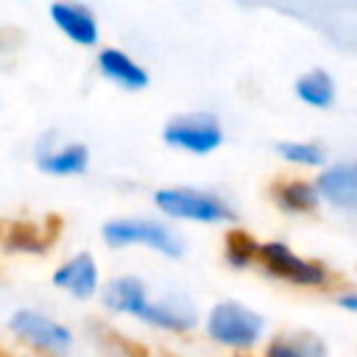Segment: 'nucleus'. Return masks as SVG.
<instances>
[{"label": "nucleus", "instance_id": "6", "mask_svg": "<svg viewBox=\"0 0 357 357\" xmlns=\"http://www.w3.org/2000/svg\"><path fill=\"white\" fill-rule=\"evenodd\" d=\"M8 326L20 340H25L28 346H33L36 351L50 354V357H61L73 346L70 329L36 310H17L8 321Z\"/></svg>", "mask_w": 357, "mask_h": 357}, {"label": "nucleus", "instance_id": "20", "mask_svg": "<svg viewBox=\"0 0 357 357\" xmlns=\"http://www.w3.org/2000/svg\"><path fill=\"white\" fill-rule=\"evenodd\" d=\"M337 304H340L343 310H349V312H357V290H354V293H343V296L337 298Z\"/></svg>", "mask_w": 357, "mask_h": 357}, {"label": "nucleus", "instance_id": "4", "mask_svg": "<svg viewBox=\"0 0 357 357\" xmlns=\"http://www.w3.org/2000/svg\"><path fill=\"white\" fill-rule=\"evenodd\" d=\"M259 262L265 265L268 273H273L290 284H298V287H324L329 282V271L321 262L298 257L290 245H284L279 240L262 243Z\"/></svg>", "mask_w": 357, "mask_h": 357}, {"label": "nucleus", "instance_id": "17", "mask_svg": "<svg viewBox=\"0 0 357 357\" xmlns=\"http://www.w3.org/2000/svg\"><path fill=\"white\" fill-rule=\"evenodd\" d=\"M259 248L262 243H257L248 231L243 229H231L226 234V248H223V257L231 268H248L254 259H259Z\"/></svg>", "mask_w": 357, "mask_h": 357}, {"label": "nucleus", "instance_id": "12", "mask_svg": "<svg viewBox=\"0 0 357 357\" xmlns=\"http://www.w3.org/2000/svg\"><path fill=\"white\" fill-rule=\"evenodd\" d=\"M148 301H151L148 290H145L142 279H137V276H117L103 290V304L112 312H126V315L142 318Z\"/></svg>", "mask_w": 357, "mask_h": 357}, {"label": "nucleus", "instance_id": "18", "mask_svg": "<svg viewBox=\"0 0 357 357\" xmlns=\"http://www.w3.org/2000/svg\"><path fill=\"white\" fill-rule=\"evenodd\" d=\"M6 248L42 254V251H47V237H42V231L33 223H11L6 231Z\"/></svg>", "mask_w": 357, "mask_h": 357}, {"label": "nucleus", "instance_id": "9", "mask_svg": "<svg viewBox=\"0 0 357 357\" xmlns=\"http://www.w3.org/2000/svg\"><path fill=\"white\" fill-rule=\"evenodd\" d=\"M98 282H100V273H98V262L92 254L81 251L75 254L73 259L61 262L56 271H53V284L75 298H89L95 290H98Z\"/></svg>", "mask_w": 357, "mask_h": 357}, {"label": "nucleus", "instance_id": "16", "mask_svg": "<svg viewBox=\"0 0 357 357\" xmlns=\"http://www.w3.org/2000/svg\"><path fill=\"white\" fill-rule=\"evenodd\" d=\"M296 95L307 106L326 109L335 100V81L324 70H310V73H304V75L296 78Z\"/></svg>", "mask_w": 357, "mask_h": 357}, {"label": "nucleus", "instance_id": "15", "mask_svg": "<svg viewBox=\"0 0 357 357\" xmlns=\"http://www.w3.org/2000/svg\"><path fill=\"white\" fill-rule=\"evenodd\" d=\"M271 195L273 201L284 209V212H310L315 209L318 204V187L310 184V181H301V178H284V181H276L271 187Z\"/></svg>", "mask_w": 357, "mask_h": 357}, {"label": "nucleus", "instance_id": "1", "mask_svg": "<svg viewBox=\"0 0 357 357\" xmlns=\"http://www.w3.org/2000/svg\"><path fill=\"white\" fill-rule=\"evenodd\" d=\"M103 240L112 245V248H126V245H145V248H153L165 257H181L184 254V243L181 237L165 226V223H156V220H148V218H120V220H109L103 223L100 229Z\"/></svg>", "mask_w": 357, "mask_h": 357}, {"label": "nucleus", "instance_id": "8", "mask_svg": "<svg viewBox=\"0 0 357 357\" xmlns=\"http://www.w3.org/2000/svg\"><path fill=\"white\" fill-rule=\"evenodd\" d=\"M321 198H326L332 206L346 209L357 215V162H343L326 167L315 181Z\"/></svg>", "mask_w": 357, "mask_h": 357}, {"label": "nucleus", "instance_id": "19", "mask_svg": "<svg viewBox=\"0 0 357 357\" xmlns=\"http://www.w3.org/2000/svg\"><path fill=\"white\" fill-rule=\"evenodd\" d=\"M276 153L293 165H301V167H318L326 162V153L321 145L315 142H296V139H287V142H279L276 145Z\"/></svg>", "mask_w": 357, "mask_h": 357}, {"label": "nucleus", "instance_id": "10", "mask_svg": "<svg viewBox=\"0 0 357 357\" xmlns=\"http://www.w3.org/2000/svg\"><path fill=\"white\" fill-rule=\"evenodd\" d=\"M139 321L159 329H170V332H190L198 324V315L184 296H165L159 301H148Z\"/></svg>", "mask_w": 357, "mask_h": 357}, {"label": "nucleus", "instance_id": "7", "mask_svg": "<svg viewBox=\"0 0 357 357\" xmlns=\"http://www.w3.org/2000/svg\"><path fill=\"white\" fill-rule=\"evenodd\" d=\"M50 20L75 45H81V47L98 45V36H100L98 20H95L92 8H86L84 3H53L50 6Z\"/></svg>", "mask_w": 357, "mask_h": 357}, {"label": "nucleus", "instance_id": "14", "mask_svg": "<svg viewBox=\"0 0 357 357\" xmlns=\"http://www.w3.org/2000/svg\"><path fill=\"white\" fill-rule=\"evenodd\" d=\"M265 357H329V349L315 332H282L268 343Z\"/></svg>", "mask_w": 357, "mask_h": 357}, {"label": "nucleus", "instance_id": "11", "mask_svg": "<svg viewBox=\"0 0 357 357\" xmlns=\"http://www.w3.org/2000/svg\"><path fill=\"white\" fill-rule=\"evenodd\" d=\"M98 70L103 78H109L112 84H120L123 89H131V92L145 89L151 81L145 67H139L128 53H123L117 47H106L98 53Z\"/></svg>", "mask_w": 357, "mask_h": 357}, {"label": "nucleus", "instance_id": "3", "mask_svg": "<svg viewBox=\"0 0 357 357\" xmlns=\"http://www.w3.org/2000/svg\"><path fill=\"white\" fill-rule=\"evenodd\" d=\"M265 329V321L259 312L237 304V301H220L206 315V335L231 349H251Z\"/></svg>", "mask_w": 357, "mask_h": 357}, {"label": "nucleus", "instance_id": "2", "mask_svg": "<svg viewBox=\"0 0 357 357\" xmlns=\"http://www.w3.org/2000/svg\"><path fill=\"white\" fill-rule=\"evenodd\" d=\"M156 206L176 220H198V223H223V220H234V209L204 190H192V187H165L156 190L153 195Z\"/></svg>", "mask_w": 357, "mask_h": 357}, {"label": "nucleus", "instance_id": "13", "mask_svg": "<svg viewBox=\"0 0 357 357\" xmlns=\"http://www.w3.org/2000/svg\"><path fill=\"white\" fill-rule=\"evenodd\" d=\"M89 165V151L78 142L61 148H45L36 153V167L53 176H78Z\"/></svg>", "mask_w": 357, "mask_h": 357}, {"label": "nucleus", "instance_id": "5", "mask_svg": "<svg viewBox=\"0 0 357 357\" xmlns=\"http://www.w3.org/2000/svg\"><path fill=\"white\" fill-rule=\"evenodd\" d=\"M162 137L173 148L204 156V153H212L215 148H220L223 128H220L218 117H212L206 112H192V114H178V117L167 120V126L162 128Z\"/></svg>", "mask_w": 357, "mask_h": 357}]
</instances>
